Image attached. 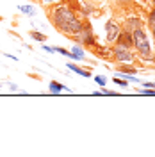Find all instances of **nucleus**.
<instances>
[{
	"label": "nucleus",
	"mask_w": 155,
	"mask_h": 157,
	"mask_svg": "<svg viewBox=\"0 0 155 157\" xmlns=\"http://www.w3.org/2000/svg\"><path fill=\"white\" fill-rule=\"evenodd\" d=\"M29 36L32 39H36L39 43H45L47 41V34H43V32H38V30H29Z\"/></svg>",
	"instance_id": "obj_10"
},
{
	"label": "nucleus",
	"mask_w": 155,
	"mask_h": 157,
	"mask_svg": "<svg viewBox=\"0 0 155 157\" xmlns=\"http://www.w3.org/2000/svg\"><path fill=\"white\" fill-rule=\"evenodd\" d=\"M43 2H52V0H43Z\"/></svg>",
	"instance_id": "obj_21"
},
{
	"label": "nucleus",
	"mask_w": 155,
	"mask_h": 157,
	"mask_svg": "<svg viewBox=\"0 0 155 157\" xmlns=\"http://www.w3.org/2000/svg\"><path fill=\"white\" fill-rule=\"evenodd\" d=\"M95 80H96V84L100 86V88H105V84H107V78L104 77V75H96V77H95Z\"/></svg>",
	"instance_id": "obj_13"
},
{
	"label": "nucleus",
	"mask_w": 155,
	"mask_h": 157,
	"mask_svg": "<svg viewBox=\"0 0 155 157\" xmlns=\"http://www.w3.org/2000/svg\"><path fill=\"white\" fill-rule=\"evenodd\" d=\"M137 93L146 95V97H153V95H155V89H139V88H137Z\"/></svg>",
	"instance_id": "obj_14"
},
{
	"label": "nucleus",
	"mask_w": 155,
	"mask_h": 157,
	"mask_svg": "<svg viewBox=\"0 0 155 157\" xmlns=\"http://www.w3.org/2000/svg\"><path fill=\"white\" fill-rule=\"evenodd\" d=\"M105 39H107V43H116V39L118 36H119V32H121V27L118 25L114 20L111 18V20H107V23H105Z\"/></svg>",
	"instance_id": "obj_5"
},
{
	"label": "nucleus",
	"mask_w": 155,
	"mask_h": 157,
	"mask_svg": "<svg viewBox=\"0 0 155 157\" xmlns=\"http://www.w3.org/2000/svg\"><path fill=\"white\" fill-rule=\"evenodd\" d=\"M118 71L119 73H123V75H128V73H137V70L134 66H118Z\"/></svg>",
	"instance_id": "obj_11"
},
{
	"label": "nucleus",
	"mask_w": 155,
	"mask_h": 157,
	"mask_svg": "<svg viewBox=\"0 0 155 157\" xmlns=\"http://www.w3.org/2000/svg\"><path fill=\"white\" fill-rule=\"evenodd\" d=\"M41 47H43V50H47V52H52V54H54V48H52V47H48V45H41Z\"/></svg>",
	"instance_id": "obj_19"
},
{
	"label": "nucleus",
	"mask_w": 155,
	"mask_h": 157,
	"mask_svg": "<svg viewBox=\"0 0 155 157\" xmlns=\"http://www.w3.org/2000/svg\"><path fill=\"white\" fill-rule=\"evenodd\" d=\"M70 57L75 59V61H80V59L86 57V52L82 50V47H80V45H73V47H71V50H70Z\"/></svg>",
	"instance_id": "obj_7"
},
{
	"label": "nucleus",
	"mask_w": 155,
	"mask_h": 157,
	"mask_svg": "<svg viewBox=\"0 0 155 157\" xmlns=\"http://www.w3.org/2000/svg\"><path fill=\"white\" fill-rule=\"evenodd\" d=\"M148 23H150V25H155V7L150 11V14H148Z\"/></svg>",
	"instance_id": "obj_16"
},
{
	"label": "nucleus",
	"mask_w": 155,
	"mask_h": 157,
	"mask_svg": "<svg viewBox=\"0 0 155 157\" xmlns=\"http://www.w3.org/2000/svg\"><path fill=\"white\" fill-rule=\"evenodd\" d=\"M143 88H155V82H143Z\"/></svg>",
	"instance_id": "obj_17"
},
{
	"label": "nucleus",
	"mask_w": 155,
	"mask_h": 157,
	"mask_svg": "<svg viewBox=\"0 0 155 157\" xmlns=\"http://www.w3.org/2000/svg\"><path fill=\"white\" fill-rule=\"evenodd\" d=\"M112 57H114V61H118V63H132L134 61V54H132V50L127 48V47H121V45H114L112 47Z\"/></svg>",
	"instance_id": "obj_4"
},
{
	"label": "nucleus",
	"mask_w": 155,
	"mask_h": 157,
	"mask_svg": "<svg viewBox=\"0 0 155 157\" xmlns=\"http://www.w3.org/2000/svg\"><path fill=\"white\" fill-rule=\"evenodd\" d=\"M75 41H78L80 45H84V47H91V48H95L96 47V39H95V34H93V29H91V25L89 23H84V27L82 30L78 32L77 36H73Z\"/></svg>",
	"instance_id": "obj_3"
},
{
	"label": "nucleus",
	"mask_w": 155,
	"mask_h": 157,
	"mask_svg": "<svg viewBox=\"0 0 155 157\" xmlns=\"http://www.w3.org/2000/svg\"><path fill=\"white\" fill-rule=\"evenodd\" d=\"M118 45H121V47H127V48H132L134 47V38H132V30H121L119 32V36L116 39Z\"/></svg>",
	"instance_id": "obj_6"
},
{
	"label": "nucleus",
	"mask_w": 155,
	"mask_h": 157,
	"mask_svg": "<svg viewBox=\"0 0 155 157\" xmlns=\"http://www.w3.org/2000/svg\"><path fill=\"white\" fill-rule=\"evenodd\" d=\"M48 18L54 23V27L59 29L64 36L73 38L84 27V21L78 20V16L75 14V11L70 7L68 4H61V6H54L48 11Z\"/></svg>",
	"instance_id": "obj_1"
},
{
	"label": "nucleus",
	"mask_w": 155,
	"mask_h": 157,
	"mask_svg": "<svg viewBox=\"0 0 155 157\" xmlns=\"http://www.w3.org/2000/svg\"><path fill=\"white\" fill-rule=\"evenodd\" d=\"M20 11L23 13V14H29V16H34V7H30V6H20Z\"/></svg>",
	"instance_id": "obj_12"
},
{
	"label": "nucleus",
	"mask_w": 155,
	"mask_h": 157,
	"mask_svg": "<svg viewBox=\"0 0 155 157\" xmlns=\"http://www.w3.org/2000/svg\"><path fill=\"white\" fill-rule=\"evenodd\" d=\"M152 34H153V39H155V25H152Z\"/></svg>",
	"instance_id": "obj_20"
},
{
	"label": "nucleus",
	"mask_w": 155,
	"mask_h": 157,
	"mask_svg": "<svg viewBox=\"0 0 155 157\" xmlns=\"http://www.w3.org/2000/svg\"><path fill=\"white\" fill-rule=\"evenodd\" d=\"M68 68L71 70V71H75V73H78V75H82V77H91L89 70H86V68H80V66H77V64H73V63H68Z\"/></svg>",
	"instance_id": "obj_8"
},
{
	"label": "nucleus",
	"mask_w": 155,
	"mask_h": 157,
	"mask_svg": "<svg viewBox=\"0 0 155 157\" xmlns=\"http://www.w3.org/2000/svg\"><path fill=\"white\" fill-rule=\"evenodd\" d=\"M152 2H153V4H155V0H152Z\"/></svg>",
	"instance_id": "obj_22"
},
{
	"label": "nucleus",
	"mask_w": 155,
	"mask_h": 157,
	"mask_svg": "<svg viewBox=\"0 0 155 157\" xmlns=\"http://www.w3.org/2000/svg\"><path fill=\"white\" fill-rule=\"evenodd\" d=\"M132 38H134V47L137 48V52L146 61H153V52H152V43H150V38H148V32L139 25L132 30Z\"/></svg>",
	"instance_id": "obj_2"
},
{
	"label": "nucleus",
	"mask_w": 155,
	"mask_h": 157,
	"mask_svg": "<svg viewBox=\"0 0 155 157\" xmlns=\"http://www.w3.org/2000/svg\"><path fill=\"white\" fill-rule=\"evenodd\" d=\"M62 89H68V88H64V86H62L61 82H57V80H52V82H50V93H52V95H57Z\"/></svg>",
	"instance_id": "obj_9"
},
{
	"label": "nucleus",
	"mask_w": 155,
	"mask_h": 157,
	"mask_svg": "<svg viewBox=\"0 0 155 157\" xmlns=\"http://www.w3.org/2000/svg\"><path fill=\"white\" fill-rule=\"evenodd\" d=\"M102 95H116V93L111 91V89H102Z\"/></svg>",
	"instance_id": "obj_18"
},
{
	"label": "nucleus",
	"mask_w": 155,
	"mask_h": 157,
	"mask_svg": "<svg viewBox=\"0 0 155 157\" xmlns=\"http://www.w3.org/2000/svg\"><path fill=\"white\" fill-rule=\"evenodd\" d=\"M112 82H114V84H118V86H128V80H125V78L112 77Z\"/></svg>",
	"instance_id": "obj_15"
}]
</instances>
